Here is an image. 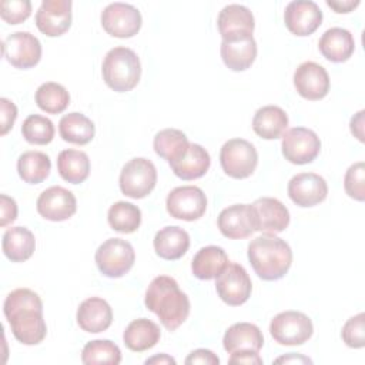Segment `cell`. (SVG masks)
Segmentation results:
<instances>
[{
  "label": "cell",
  "mask_w": 365,
  "mask_h": 365,
  "mask_svg": "<svg viewBox=\"0 0 365 365\" xmlns=\"http://www.w3.org/2000/svg\"><path fill=\"white\" fill-rule=\"evenodd\" d=\"M3 312L14 338L24 345H37L47 335L43 317V301L29 288L11 291L3 304Z\"/></svg>",
  "instance_id": "cell-1"
},
{
  "label": "cell",
  "mask_w": 365,
  "mask_h": 365,
  "mask_svg": "<svg viewBox=\"0 0 365 365\" xmlns=\"http://www.w3.org/2000/svg\"><path fill=\"white\" fill-rule=\"evenodd\" d=\"M144 304L148 311L154 312L164 328L175 331L190 315L191 304L185 292L178 287V282L168 275L155 277L147 291Z\"/></svg>",
  "instance_id": "cell-2"
},
{
  "label": "cell",
  "mask_w": 365,
  "mask_h": 365,
  "mask_svg": "<svg viewBox=\"0 0 365 365\" xmlns=\"http://www.w3.org/2000/svg\"><path fill=\"white\" fill-rule=\"evenodd\" d=\"M247 255L252 269L264 281L281 279L292 264V251L288 242L271 234L251 240Z\"/></svg>",
  "instance_id": "cell-3"
},
{
  "label": "cell",
  "mask_w": 365,
  "mask_h": 365,
  "mask_svg": "<svg viewBox=\"0 0 365 365\" xmlns=\"http://www.w3.org/2000/svg\"><path fill=\"white\" fill-rule=\"evenodd\" d=\"M104 83L117 93L133 90L141 77V63L128 47H114L107 51L101 66Z\"/></svg>",
  "instance_id": "cell-4"
},
{
  "label": "cell",
  "mask_w": 365,
  "mask_h": 365,
  "mask_svg": "<svg viewBox=\"0 0 365 365\" xmlns=\"http://www.w3.org/2000/svg\"><path fill=\"white\" fill-rule=\"evenodd\" d=\"M94 259L103 275L120 278L133 268L135 252L128 241L123 238H108L97 248Z\"/></svg>",
  "instance_id": "cell-5"
},
{
  "label": "cell",
  "mask_w": 365,
  "mask_h": 365,
  "mask_svg": "<svg viewBox=\"0 0 365 365\" xmlns=\"http://www.w3.org/2000/svg\"><path fill=\"white\" fill-rule=\"evenodd\" d=\"M220 163L227 175L242 180L255 171L258 153L250 141L244 138H231L221 147Z\"/></svg>",
  "instance_id": "cell-6"
},
{
  "label": "cell",
  "mask_w": 365,
  "mask_h": 365,
  "mask_svg": "<svg viewBox=\"0 0 365 365\" xmlns=\"http://www.w3.org/2000/svg\"><path fill=\"white\" fill-rule=\"evenodd\" d=\"M312 321L308 315L299 311L279 312L269 324V334L279 345H302L312 336Z\"/></svg>",
  "instance_id": "cell-7"
},
{
  "label": "cell",
  "mask_w": 365,
  "mask_h": 365,
  "mask_svg": "<svg viewBox=\"0 0 365 365\" xmlns=\"http://www.w3.org/2000/svg\"><path fill=\"white\" fill-rule=\"evenodd\" d=\"M157 184V170L153 161L135 157L125 163L120 174V190L125 197L144 198Z\"/></svg>",
  "instance_id": "cell-8"
},
{
  "label": "cell",
  "mask_w": 365,
  "mask_h": 365,
  "mask_svg": "<svg viewBox=\"0 0 365 365\" xmlns=\"http://www.w3.org/2000/svg\"><path fill=\"white\" fill-rule=\"evenodd\" d=\"M215 291L227 305L238 307L248 301L252 282L245 268L237 262H228L215 278Z\"/></svg>",
  "instance_id": "cell-9"
},
{
  "label": "cell",
  "mask_w": 365,
  "mask_h": 365,
  "mask_svg": "<svg viewBox=\"0 0 365 365\" xmlns=\"http://www.w3.org/2000/svg\"><path fill=\"white\" fill-rule=\"evenodd\" d=\"M282 155L292 164H308L321 151V140L315 131L305 127H294L282 134Z\"/></svg>",
  "instance_id": "cell-10"
},
{
  "label": "cell",
  "mask_w": 365,
  "mask_h": 365,
  "mask_svg": "<svg viewBox=\"0 0 365 365\" xmlns=\"http://www.w3.org/2000/svg\"><path fill=\"white\" fill-rule=\"evenodd\" d=\"M101 26L113 37L130 38L141 29V13L128 3H110L101 11Z\"/></svg>",
  "instance_id": "cell-11"
},
{
  "label": "cell",
  "mask_w": 365,
  "mask_h": 365,
  "mask_svg": "<svg viewBox=\"0 0 365 365\" xmlns=\"http://www.w3.org/2000/svg\"><path fill=\"white\" fill-rule=\"evenodd\" d=\"M165 207L173 218L195 221L201 218L207 210V197L200 187L182 185L170 191Z\"/></svg>",
  "instance_id": "cell-12"
},
{
  "label": "cell",
  "mask_w": 365,
  "mask_h": 365,
  "mask_svg": "<svg viewBox=\"0 0 365 365\" xmlns=\"http://www.w3.org/2000/svg\"><path fill=\"white\" fill-rule=\"evenodd\" d=\"M1 44L3 56L16 68H31L41 58V43L29 31H14Z\"/></svg>",
  "instance_id": "cell-13"
},
{
  "label": "cell",
  "mask_w": 365,
  "mask_h": 365,
  "mask_svg": "<svg viewBox=\"0 0 365 365\" xmlns=\"http://www.w3.org/2000/svg\"><path fill=\"white\" fill-rule=\"evenodd\" d=\"M221 234L230 240H241L258 231V220L252 204H234L224 208L217 220Z\"/></svg>",
  "instance_id": "cell-14"
},
{
  "label": "cell",
  "mask_w": 365,
  "mask_h": 365,
  "mask_svg": "<svg viewBox=\"0 0 365 365\" xmlns=\"http://www.w3.org/2000/svg\"><path fill=\"white\" fill-rule=\"evenodd\" d=\"M36 26L48 37L64 34L71 26V0H43L36 13Z\"/></svg>",
  "instance_id": "cell-15"
},
{
  "label": "cell",
  "mask_w": 365,
  "mask_h": 365,
  "mask_svg": "<svg viewBox=\"0 0 365 365\" xmlns=\"http://www.w3.org/2000/svg\"><path fill=\"white\" fill-rule=\"evenodd\" d=\"M287 29L299 37L312 34L322 23V11L312 0H294L284 11Z\"/></svg>",
  "instance_id": "cell-16"
},
{
  "label": "cell",
  "mask_w": 365,
  "mask_h": 365,
  "mask_svg": "<svg viewBox=\"0 0 365 365\" xmlns=\"http://www.w3.org/2000/svg\"><path fill=\"white\" fill-rule=\"evenodd\" d=\"M297 93L307 100H321L329 91V76L327 70L315 61H304L294 73Z\"/></svg>",
  "instance_id": "cell-17"
},
{
  "label": "cell",
  "mask_w": 365,
  "mask_h": 365,
  "mask_svg": "<svg viewBox=\"0 0 365 365\" xmlns=\"http://www.w3.org/2000/svg\"><path fill=\"white\" fill-rule=\"evenodd\" d=\"M37 212L48 221H64L77 211V201L71 191L53 185L44 190L37 198Z\"/></svg>",
  "instance_id": "cell-18"
},
{
  "label": "cell",
  "mask_w": 365,
  "mask_h": 365,
  "mask_svg": "<svg viewBox=\"0 0 365 365\" xmlns=\"http://www.w3.org/2000/svg\"><path fill=\"white\" fill-rule=\"evenodd\" d=\"M288 195L298 207H314L328 195L327 181L315 173L295 174L288 182Z\"/></svg>",
  "instance_id": "cell-19"
},
{
  "label": "cell",
  "mask_w": 365,
  "mask_h": 365,
  "mask_svg": "<svg viewBox=\"0 0 365 365\" xmlns=\"http://www.w3.org/2000/svg\"><path fill=\"white\" fill-rule=\"evenodd\" d=\"M258 220V231L277 235L289 225V211L277 198L261 197L252 202Z\"/></svg>",
  "instance_id": "cell-20"
},
{
  "label": "cell",
  "mask_w": 365,
  "mask_h": 365,
  "mask_svg": "<svg viewBox=\"0 0 365 365\" xmlns=\"http://www.w3.org/2000/svg\"><path fill=\"white\" fill-rule=\"evenodd\" d=\"M221 58L232 71H244L252 66L257 57V43L252 34L225 38L221 41Z\"/></svg>",
  "instance_id": "cell-21"
},
{
  "label": "cell",
  "mask_w": 365,
  "mask_h": 365,
  "mask_svg": "<svg viewBox=\"0 0 365 365\" xmlns=\"http://www.w3.org/2000/svg\"><path fill=\"white\" fill-rule=\"evenodd\" d=\"M78 327L90 334H98L106 331L113 322V311L110 304L98 297H90L84 299L77 309Z\"/></svg>",
  "instance_id": "cell-22"
},
{
  "label": "cell",
  "mask_w": 365,
  "mask_h": 365,
  "mask_svg": "<svg viewBox=\"0 0 365 365\" xmlns=\"http://www.w3.org/2000/svg\"><path fill=\"white\" fill-rule=\"evenodd\" d=\"M217 24L222 40L252 34L255 27L251 10L242 4L235 3L222 7L218 14Z\"/></svg>",
  "instance_id": "cell-23"
},
{
  "label": "cell",
  "mask_w": 365,
  "mask_h": 365,
  "mask_svg": "<svg viewBox=\"0 0 365 365\" xmlns=\"http://www.w3.org/2000/svg\"><path fill=\"white\" fill-rule=\"evenodd\" d=\"M222 345L228 354L240 351L259 352L264 345V335L255 324L237 322L225 331Z\"/></svg>",
  "instance_id": "cell-24"
},
{
  "label": "cell",
  "mask_w": 365,
  "mask_h": 365,
  "mask_svg": "<svg viewBox=\"0 0 365 365\" xmlns=\"http://www.w3.org/2000/svg\"><path fill=\"white\" fill-rule=\"evenodd\" d=\"M318 48L327 60L332 63H344L354 54L355 40L349 30L331 27L321 36Z\"/></svg>",
  "instance_id": "cell-25"
},
{
  "label": "cell",
  "mask_w": 365,
  "mask_h": 365,
  "mask_svg": "<svg viewBox=\"0 0 365 365\" xmlns=\"http://www.w3.org/2000/svg\"><path fill=\"white\" fill-rule=\"evenodd\" d=\"M155 254L167 261L180 259L190 248L188 232L177 225L164 227L157 231L153 241Z\"/></svg>",
  "instance_id": "cell-26"
},
{
  "label": "cell",
  "mask_w": 365,
  "mask_h": 365,
  "mask_svg": "<svg viewBox=\"0 0 365 365\" xmlns=\"http://www.w3.org/2000/svg\"><path fill=\"white\" fill-rule=\"evenodd\" d=\"M288 127V115L278 106H264L258 108L252 118V130L264 140L282 137Z\"/></svg>",
  "instance_id": "cell-27"
},
{
  "label": "cell",
  "mask_w": 365,
  "mask_h": 365,
  "mask_svg": "<svg viewBox=\"0 0 365 365\" xmlns=\"http://www.w3.org/2000/svg\"><path fill=\"white\" fill-rule=\"evenodd\" d=\"M227 252L217 245H207L197 251L191 261V271L198 279H214L228 264Z\"/></svg>",
  "instance_id": "cell-28"
},
{
  "label": "cell",
  "mask_w": 365,
  "mask_h": 365,
  "mask_svg": "<svg viewBox=\"0 0 365 365\" xmlns=\"http://www.w3.org/2000/svg\"><path fill=\"white\" fill-rule=\"evenodd\" d=\"M161 338V331L155 322L147 318H138L131 321L124 334V345L134 352H143L157 345Z\"/></svg>",
  "instance_id": "cell-29"
},
{
  "label": "cell",
  "mask_w": 365,
  "mask_h": 365,
  "mask_svg": "<svg viewBox=\"0 0 365 365\" xmlns=\"http://www.w3.org/2000/svg\"><path fill=\"white\" fill-rule=\"evenodd\" d=\"M211 164L208 151L195 143H190L187 153L175 163H171L170 167L173 173L181 180H195L202 177Z\"/></svg>",
  "instance_id": "cell-30"
},
{
  "label": "cell",
  "mask_w": 365,
  "mask_h": 365,
  "mask_svg": "<svg viewBox=\"0 0 365 365\" xmlns=\"http://www.w3.org/2000/svg\"><path fill=\"white\" fill-rule=\"evenodd\" d=\"M1 248L11 262L27 261L36 248L34 234L26 227L7 228L3 235Z\"/></svg>",
  "instance_id": "cell-31"
},
{
  "label": "cell",
  "mask_w": 365,
  "mask_h": 365,
  "mask_svg": "<svg viewBox=\"0 0 365 365\" xmlns=\"http://www.w3.org/2000/svg\"><path fill=\"white\" fill-rule=\"evenodd\" d=\"M60 137L71 144L84 145L94 138V123L81 113L64 114L58 123Z\"/></svg>",
  "instance_id": "cell-32"
},
{
  "label": "cell",
  "mask_w": 365,
  "mask_h": 365,
  "mask_svg": "<svg viewBox=\"0 0 365 365\" xmlns=\"http://www.w3.org/2000/svg\"><path fill=\"white\" fill-rule=\"evenodd\" d=\"M57 170L64 181L80 184L90 174V158L80 150H63L57 157Z\"/></svg>",
  "instance_id": "cell-33"
},
{
  "label": "cell",
  "mask_w": 365,
  "mask_h": 365,
  "mask_svg": "<svg viewBox=\"0 0 365 365\" xmlns=\"http://www.w3.org/2000/svg\"><path fill=\"white\" fill-rule=\"evenodd\" d=\"M153 147L157 155L167 160L168 164L178 161L188 150L190 141L187 135L177 128H164L154 137Z\"/></svg>",
  "instance_id": "cell-34"
},
{
  "label": "cell",
  "mask_w": 365,
  "mask_h": 365,
  "mask_svg": "<svg viewBox=\"0 0 365 365\" xmlns=\"http://www.w3.org/2000/svg\"><path fill=\"white\" fill-rule=\"evenodd\" d=\"M51 170L50 157L41 151H26L17 160V173L27 184H40Z\"/></svg>",
  "instance_id": "cell-35"
},
{
  "label": "cell",
  "mask_w": 365,
  "mask_h": 365,
  "mask_svg": "<svg viewBox=\"0 0 365 365\" xmlns=\"http://www.w3.org/2000/svg\"><path fill=\"white\" fill-rule=\"evenodd\" d=\"M36 103L40 110L47 114H60L70 104V94L67 88L58 83H43L36 91Z\"/></svg>",
  "instance_id": "cell-36"
},
{
  "label": "cell",
  "mask_w": 365,
  "mask_h": 365,
  "mask_svg": "<svg viewBox=\"0 0 365 365\" xmlns=\"http://www.w3.org/2000/svg\"><path fill=\"white\" fill-rule=\"evenodd\" d=\"M110 227L123 234H131L141 224V211L137 205L125 201L114 202L107 214Z\"/></svg>",
  "instance_id": "cell-37"
},
{
  "label": "cell",
  "mask_w": 365,
  "mask_h": 365,
  "mask_svg": "<svg viewBox=\"0 0 365 365\" xmlns=\"http://www.w3.org/2000/svg\"><path fill=\"white\" fill-rule=\"evenodd\" d=\"M81 362L86 365H118L121 362V351L110 339H94L84 345L81 351Z\"/></svg>",
  "instance_id": "cell-38"
},
{
  "label": "cell",
  "mask_w": 365,
  "mask_h": 365,
  "mask_svg": "<svg viewBox=\"0 0 365 365\" xmlns=\"http://www.w3.org/2000/svg\"><path fill=\"white\" fill-rule=\"evenodd\" d=\"M54 133L56 130L53 121L40 114L29 115L21 124V134L30 144L46 145L53 141Z\"/></svg>",
  "instance_id": "cell-39"
},
{
  "label": "cell",
  "mask_w": 365,
  "mask_h": 365,
  "mask_svg": "<svg viewBox=\"0 0 365 365\" xmlns=\"http://www.w3.org/2000/svg\"><path fill=\"white\" fill-rule=\"evenodd\" d=\"M344 188L345 192L356 200V201H364L365 200V164L364 161H358L352 165L345 173L344 177Z\"/></svg>",
  "instance_id": "cell-40"
},
{
  "label": "cell",
  "mask_w": 365,
  "mask_h": 365,
  "mask_svg": "<svg viewBox=\"0 0 365 365\" xmlns=\"http://www.w3.org/2000/svg\"><path fill=\"white\" fill-rule=\"evenodd\" d=\"M342 341L349 348H364L365 346V314L359 312L351 317L342 327L341 331Z\"/></svg>",
  "instance_id": "cell-41"
},
{
  "label": "cell",
  "mask_w": 365,
  "mask_h": 365,
  "mask_svg": "<svg viewBox=\"0 0 365 365\" xmlns=\"http://www.w3.org/2000/svg\"><path fill=\"white\" fill-rule=\"evenodd\" d=\"M31 14V3L29 0H3L0 3V16L9 24H19Z\"/></svg>",
  "instance_id": "cell-42"
},
{
  "label": "cell",
  "mask_w": 365,
  "mask_h": 365,
  "mask_svg": "<svg viewBox=\"0 0 365 365\" xmlns=\"http://www.w3.org/2000/svg\"><path fill=\"white\" fill-rule=\"evenodd\" d=\"M0 111H1L0 134L6 135L13 128V124H14V121L17 118V107L9 98L1 97L0 98Z\"/></svg>",
  "instance_id": "cell-43"
},
{
  "label": "cell",
  "mask_w": 365,
  "mask_h": 365,
  "mask_svg": "<svg viewBox=\"0 0 365 365\" xmlns=\"http://www.w3.org/2000/svg\"><path fill=\"white\" fill-rule=\"evenodd\" d=\"M0 212H1V217H0V225L1 227H6L7 224L13 222L17 217V204H16V201L9 195L1 194L0 195Z\"/></svg>",
  "instance_id": "cell-44"
},
{
  "label": "cell",
  "mask_w": 365,
  "mask_h": 365,
  "mask_svg": "<svg viewBox=\"0 0 365 365\" xmlns=\"http://www.w3.org/2000/svg\"><path fill=\"white\" fill-rule=\"evenodd\" d=\"M187 365H194V364H202V365H218L220 358L210 349L200 348L192 351L187 358H185Z\"/></svg>",
  "instance_id": "cell-45"
},
{
  "label": "cell",
  "mask_w": 365,
  "mask_h": 365,
  "mask_svg": "<svg viewBox=\"0 0 365 365\" xmlns=\"http://www.w3.org/2000/svg\"><path fill=\"white\" fill-rule=\"evenodd\" d=\"M262 358L254 351H240L230 354L228 364H245V365H262Z\"/></svg>",
  "instance_id": "cell-46"
},
{
  "label": "cell",
  "mask_w": 365,
  "mask_h": 365,
  "mask_svg": "<svg viewBox=\"0 0 365 365\" xmlns=\"http://www.w3.org/2000/svg\"><path fill=\"white\" fill-rule=\"evenodd\" d=\"M359 0H327V4L335 10V13H349L359 6Z\"/></svg>",
  "instance_id": "cell-47"
},
{
  "label": "cell",
  "mask_w": 365,
  "mask_h": 365,
  "mask_svg": "<svg viewBox=\"0 0 365 365\" xmlns=\"http://www.w3.org/2000/svg\"><path fill=\"white\" fill-rule=\"evenodd\" d=\"M364 114L365 111L361 110L358 111L352 118H351V133L362 143L364 141Z\"/></svg>",
  "instance_id": "cell-48"
},
{
  "label": "cell",
  "mask_w": 365,
  "mask_h": 365,
  "mask_svg": "<svg viewBox=\"0 0 365 365\" xmlns=\"http://www.w3.org/2000/svg\"><path fill=\"white\" fill-rule=\"evenodd\" d=\"M275 364H312V361L301 354H288L284 356H279L274 361Z\"/></svg>",
  "instance_id": "cell-49"
},
{
  "label": "cell",
  "mask_w": 365,
  "mask_h": 365,
  "mask_svg": "<svg viewBox=\"0 0 365 365\" xmlns=\"http://www.w3.org/2000/svg\"><path fill=\"white\" fill-rule=\"evenodd\" d=\"M145 364H147V365H148V364H173V365H175V359L171 358V356L167 355V354H161V355H155V356H153V358H148V359L145 361Z\"/></svg>",
  "instance_id": "cell-50"
}]
</instances>
